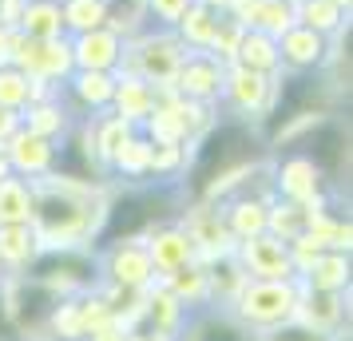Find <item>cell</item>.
<instances>
[{"label": "cell", "instance_id": "obj_1", "mask_svg": "<svg viewBox=\"0 0 353 341\" xmlns=\"http://www.w3.org/2000/svg\"><path fill=\"white\" fill-rule=\"evenodd\" d=\"M108 187L68 179L56 171L44 179H32V230L40 246L44 250H92L99 223H103Z\"/></svg>", "mask_w": 353, "mask_h": 341}, {"label": "cell", "instance_id": "obj_2", "mask_svg": "<svg viewBox=\"0 0 353 341\" xmlns=\"http://www.w3.org/2000/svg\"><path fill=\"white\" fill-rule=\"evenodd\" d=\"M298 298H302V282H298V278H246L239 298L226 309H230V318H234L242 329L266 333L274 325L294 322Z\"/></svg>", "mask_w": 353, "mask_h": 341}, {"label": "cell", "instance_id": "obj_3", "mask_svg": "<svg viewBox=\"0 0 353 341\" xmlns=\"http://www.w3.org/2000/svg\"><path fill=\"white\" fill-rule=\"evenodd\" d=\"M36 286H44L52 298H76L99 282L96 250H44L28 270Z\"/></svg>", "mask_w": 353, "mask_h": 341}, {"label": "cell", "instance_id": "obj_4", "mask_svg": "<svg viewBox=\"0 0 353 341\" xmlns=\"http://www.w3.org/2000/svg\"><path fill=\"white\" fill-rule=\"evenodd\" d=\"M274 92H278V76L250 72V68H242V64H226L219 103L226 107L230 119H242V123H254L258 127L274 107Z\"/></svg>", "mask_w": 353, "mask_h": 341}, {"label": "cell", "instance_id": "obj_5", "mask_svg": "<svg viewBox=\"0 0 353 341\" xmlns=\"http://www.w3.org/2000/svg\"><path fill=\"white\" fill-rule=\"evenodd\" d=\"M96 274L99 282L119 286V290H147L159 282L143 238H119V242L96 246Z\"/></svg>", "mask_w": 353, "mask_h": 341}, {"label": "cell", "instance_id": "obj_6", "mask_svg": "<svg viewBox=\"0 0 353 341\" xmlns=\"http://www.w3.org/2000/svg\"><path fill=\"white\" fill-rule=\"evenodd\" d=\"M274 195L305 207V203H318V198L330 195V183H325V175L318 171V163L310 159V155L286 151L282 159H274Z\"/></svg>", "mask_w": 353, "mask_h": 341}, {"label": "cell", "instance_id": "obj_7", "mask_svg": "<svg viewBox=\"0 0 353 341\" xmlns=\"http://www.w3.org/2000/svg\"><path fill=\"white\" fill-rule=\"evenodd\" d=\"M294 322L310 325L325 338L350 341V290H305L302 286Z\"/></svg>", "mask_w": 353, "mask_h": 341}, {"label": "cell", "instance_id": "obj_8", "mask_svg": "<svg viewBox=\"0 0 353 341\" xmlns=\"http://www.w3.org/2000/svg\"><path fill=\"white\" fill-rule=\"evenodd\" d=\"M179 223L191 234V242H194V250H199L203 262L234 254V238H230V230H226V223H223V211H219L214 203H187L183 214H179Z\"/></svg>", "mask_w": 353, "mask_h": 341}, {"label": "cell", "instance_id": "obj_9", "mask_svg": "<svg viewBox=\"0 0 353 341\" xmlns=\"http://www.w3.org/2000/svg\"><path fill=\"white\" fill-rule=\"evenodd\" d=\"M223 76H226V64L219 56H210V52H187L171 87L183 99H194V103H219Z\"/></svg>", "mask_w": 353, "mask_h": 341}, {"label": "cell", "instance_id": "obj_10", "mask_svg": "<svg viewBox=\"0 0 353 341\" xmlns=\"http://www.w3.org/2000/svg\"><path fill=\"white\" fill-rule=\"evenodd\" d=\"M234 262L242 266L246 278H298L294 274V262H290V250L282 238L274 234H254V238H242L234 242Z\"/></svg>", "mask_w": 353, "mask_h": 341}, {"label": "cell", "instance_id": "obj_11", "mask_svg": "<svg viewBox=\"0 0 353 341\" xmlns=\"http://www.w3.org/2000/svg\"><path fill=\"white\" fill-rule=\"evenodd\" d=\"M330 44H334V36H321L305 24H290L278 36V64H282V72H318L330 56Z\"/></svg>", "mask_w": 353, "mask_h": 341}, {"label": "cell", "instance_id": "obj_12", "mask_svg": "<svg viewBox=\"0 0 353 341\" xmlns=\"http://www.w3.org/2000/svg\"><path fill=\"white\" fill-rule=\"evenodd\" d=\"M183 325H187V306L163 282L147 286L143 313H139V329L135 333H151V338H159V341H175Z\"/></svg>", "mask_w": 353, "mask_h": 341}, {"label": "cell", "instance_id": "obj_13", "mask_svg": "<svg viewBox=\"0 0 353 341\" xmlns=\"http://www.w3.org/2000/svg\"><path fill=\"white\" fill-rule=\"evenodd\" d=\"M143 246L147 254H151V266H155V278L171 274L179 266H187V262H199V250H194L191 234L183 230V223H163V227H151L143 234Z\"/></svg>", "mask_w": 353, "mask_h": 341}, {"label": "cell", "instance_id": "obj_14", "mask_svg": "<svg viewBox=\"0 0 353 341\" xmlns=\"http://www.w3.org/2000/svg\"><path fill=\"white\" fill-rule=\"evenodd\" d=\"M4 155H8V171L20 175V179H44V175L56 171V143L32 135L28 127H20L4 143Z\"/></svg>", "mask_w": 353, "mask_h": 341}, {"label": "cell", "instance_id": "obj_15", "mask_svg": "<svg viewBox=\"0 0 353 341\" xmlns=\"http://www.w3.org/2000/svg\"><path fill=\"white\" fill-rule=\"evenodd\" d=\"M72 60H76V68H88V72H119L123 36L112 32L108 24L103 28H92V32L72 36Z\"/></svg>", "mask_w": 353, "mask_h": 341}, {"label": "cell", "instance_id": "obj_16", "mask_svg": "<svg viewBox=\"0 0 353 341\" xmlns=\"http://www.w3.org/2000/svg\"><path fill=\"white\" fill-rule=\"evenodd\" d=\"M76 119H80V115L72 112L68 103H60V87H56V92H48V96L32 99V103L20 112V127H28L32 135H40V139H52V143H60L68 131L76 127Z\"/></svg>", "mask_w": 353, "mask_h": 341}, {"label": "cell", "instance_id": "obj_17", "mask_svg": "<svg viewBox=\"0 0 353 341\" xmlns=\"http://www.w3.org/2000/svg\"><path fill=\"white\" fill-rule=\"evenodd\" d=\"M68 96H72V112L96 115L112 107V92H115V72H88V68H76L64 80Z\"/></svg>", "mask_w": 353, "mask_h": 341}, {"label": "cell", "instance_id": "obj_18", "mask_svg": "<svg viewBox=\"0 0 353 341\" xmlns=\"http://www.w3.org/2000/svg\"><path fill=\"white\" fill-rule=\"evenodd\" d=\"M175 341H254V333L242 329V325L230 318V309L207 306V309L187 313V325L179 329Z\"/></svg>", "mask_w": 353, "mask_h": 341}, {"label": "cell", "instance_id": "obj_19", "mask_svg": "<svg viewBox=\"0 0 353 341\" xmlns=\"http://www.w3.org/2000/svg\"><path fill=\"white\" fill-rule=\"evenodd\" d=\"M223 211V223L230 230V238H254L266 230V211H270V195H230L223 203H214Z\"/></svg>", "mask_w": 353, "mask_h": 341}, {"label": "cell", "instance_id": "obj_20", "mask_svg": "<svg viewBox=\"0 0 353 341\" xmlns=\"http://www.w3.org/2000/svg\"><path fill=\"white\" fill-rule=\"evenodd\" d=\"M40 254H44V246L36 238L32 223L0 227V270H4V274H28Z\"/></svg>", "mask_w": 353, "mask_h": 341}, {"label": "cell", "instance_id": "obj_21", "mask_svg": "<svg viewBox=\"0 0 353 341\" xmlns=\"http://www.w3.org/2000/svg\"><path fill=\"white\" fill-rule=\"evenodd\" d=\"M155 99H159V92H155V83L139 80V76H115V92H112V112L123 115L128 123H143L147 115L155 112Z\"/></svg>", "mask_w": 353, "mask_h": 341}, {"label": "cell", "instance_id": "obj_22", "mask_svg": "<svg viewBox=\"0 0 353 341\" xmlns=\"http://www.w3.org/2000/svg\"><path fill=\"white\" fill-rule=\"evenodd\" d=\"M159 282L187 306V313L210 306V282H207V262L203 258L187 262V266H179V270H171V274H163Z\"/></svg>", "mask_w": 353, "mask_h": 341}, {"label": "cell", "instance_id": "obj_23", "mask_svg": "<svg viewBox=\"0 0 353 341\" xmlns=\"http://www.w3.org/2000/svg\"><path fill=\"white\" fill-rule=\"evenodd\" d=\"M350 250H321L298 274V282L305 290H350Z\"/></svg>", "mask_w": 353, "mask_h": 341}, {"label": "cell", "instance_id": "obj_24", "mask_svg": "<svg viewBox=\"0 0 353 341\" xmlns=\"http://www.w3.org/2000/svg\"><path fill=\"white\" fill-rule=\"evenodd\" d=\"M17 32L28 40H56L64 36V17H60V0H24L17 17Z\"/></svg>", "mask_w": 353, "mask_h": 341}, {"label": "cell", "instance_id": "obj_25", "mask_svg": "<svg viewBox=\"0 0 353 341\" xmlns=\"http://www.w3.org/2000/svg\"><path fill=\"white\" fill-rule=\"evenodd\" d=\"M230 64H242V68H250V72L278 76V72H282V64H278V40L266 36V32H258V28H246Z\"/></svg>", "mask_w": 353, "mask_h": 341}, {"label": "cell", "instance_id": "obj_26", "mask_svg": "<svg viewBox=\"0 0 353 341\" xmlns=\"http://www.w3.org/2000/svg\"><path fill=\"white\" fill-rule=\"evenodd\" d=\"M32 179L20 175H4L0 179V227H17V223H32Z\"/></svg>", "mask_w": 353, "mask_h": 341}, {"label": "cell", "instance_id": "obj_27", "mask_svg": "<svg viewBox=\"0 0 353 341\" xmlns=\"http://www.w3.org/2000/svg\"><path fill=\"white\" fill-rule=\"evenodd\" d=\"M345 17H350V8H341L337 0H298L294 4V20L305 24V28H314V32H321V36L345 32L350 28Z\"/></svg>", "mask_w": 353, "mask_h": 341}, {"label": "cell", "instance_id": "obj_28", "mask_svg": "<svg viewBox=\"0 0 353 341\" xmlns=\"http://www.w3.org/2000/svg\"><path fill=\"white\" fill-rule=\"evenodd\" d=\"M207 282H210V306L226 309L234 298H239L246 274H242V266L234 262V254H226V258L207 262Z\"/></svg>", "mask_w": 353, "mask_h": 341}, {"label": "cell", "instance_id": "obj_29", "mask_svg": "<svg viewBox=\"0 0 353 341\" xmlns=\"http://www.w3.org/2000/svg\"><path fill=\"white\" fill-rule=\"evenodd\" d=\"M60 17H64V32H92L108 24V4L103 0H60Z\"/></svg>", "mask_w": 353, "mask_h": 341}, {"label": "cell", "instance_id": "obj_30", "mask_svg": "<svg viewBox=\"0 0 353 341\" xmlns=\"http://www.w3.org/2000/svg\"><path fill=\"white\" fill-rule=\"evenodd\" d=\"M305 230V207H298V203H286V198H270V211H266V234H274V238H282V242H290V238H298Z\"/></svg>", "mask_w": 353, "mask_h": 341}, {"label": "cell", "instance_id": "obj_31", "mask_svg": "<svg viewBox=\"0 0 353 341\" xmlns=\"http://www.w3.org/2000/svg\"><path fill=\"white\" fill-rule=\"evenodd\" d=\"M191 4H194V0H143L147 24H151V28H175Z\"/></svg>", "mask_w": 353, "mask_h": 341}, {"label": "cell", "instance_id": "obj_32", "mask_svg": "<svg viewBox=\"0 0 353 341\" xmlns=\"http://www.w3.org/2000/svg\"><path fill=\"white\" fill-rule=\"evenodd\" d=\"M254 341H337V338H325V333H318V329H310L302 322H286L266 329V333H254Z\"/></svg>", "mask_w": 353, "mask_h": 341}, {"label": "cell", "instance_id": "obj_33", "mask_svg": "<svg viewBox=\"0 0 353 341\" xmlns=\"http://www.w3.org/2000/svg\"><path fill=\"white\" fill-rule=\"evenodd\" d=\"M17 131H20V112H12V107H0V147L8 143Z\"/></svg>", "mask_w": 353, "mask_h": 341}, {"label": "cell", "instance_id": "obj_34", "mask_svg": "<svg viewBox=\"0 0 353 341\" xmlns=\"http://www.w3.org/2000/svg\"><path fill=\"white\" fill-rule=\"evenodd\" d=\"M12 36H17V28H4L0 24V68L12 60Z\"/></svg>", "mask_w": 353, "mask_h": 341}, {"label": "cell", "instance_id": "obj_35", "mask_svg": "<svg viewBox=\"0 0 353 341\" xmlns=\"http://www.w3.org/2000/svg\"><path fill=\"white\" fill-rule=\"evenodd\" d=\"M4 175H12V171H8V155H4V147H0V179H4Z\"/></svg>", "mask_w": 353, "mask_h": 341}, {"label": "cell", "instance_id": "obj_36", "mask_svg": "<svg viewBox=\"0 0 353 341\" xmlns=\"http://www.w3.org/2000/svg\"><path fill=\"white\" fill-rule=\"evenodd\" d=\"M131 341H159V338H151V333H131Z\"/></svg>", "mask_w": 353, "mask_h": 341}, {"label": "cell", "instance_id": "obj_37", "mask_svg": "<svg viewBox=\"0 0 353 341\" xmlns=\"http://www.w3.org/2000/svg\"><path fill=\"white\" fill-rule=\"evenodd\" d=\"M0 274H4V270H0Z\"/></svg>", "mask_w": 353, "mask_h": 341}]
</instances>
